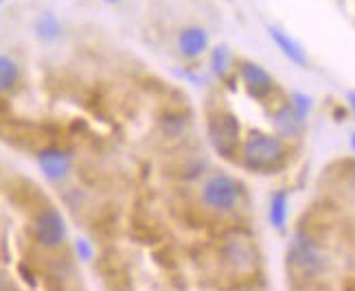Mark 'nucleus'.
I'll return each mask as SVG.
<instances>
[{
    "label": "nucleus",
    "instance_id": "f257e3e1",
    "mask_svg": "<svg viewBox=\"0 0 355 291\" xmlns=\"http://www.w3.org/2000/svg\"><path fill=\"white\" fill-rule=\"evenodd\" d=\"M285 263L294 279L300 283H316L331 267V256L324 243L305 228H298L288 243Z\"/></svg>",
    "mask_w": 355,
    "mask_h": 291
},
{
    "label": "nucleus",
    "instance_id": "f03ea898",
    "mask_svg": "<svg viewBox=\"0 0 355 291\" xmlns=\"http://www.w3.org/2000/svg\"><path fill=\"white\" fill-rule=\"evenodd\" d=\"M290 158V147L285 138L279 134H270L261 130H252L248 136H243L239 147V158L243 169L252 173H275L283 169Z\"/></svg>",
    "mask_w": 355,
    "mask_h": 291
},
{
    "label": "nucleus",
    "instance_id": "7ed1b4c3",
    "mask_svg": "<svg viewBox=\"0 0 355 291\" xmlns=\"http://www.w3.org/2000/svg\"><path fill=\"white\" fill-rule=\"evenodd\" d=\"M245 197L243 184L237 177L226 171H213L202 179L200 184V202L207 211L215 215H233L237 213Z\"/></svg>",
    "mask_w": 355,
    "mask_h": 291
},
{
    "label": "nucleus",
    "instance_id": "20e7f679",
    "mask_svg": "<svg viewBox=\"0 0 355 291\" xmlns=\"http://www.w3.org/2000/svg\"><path fill=\"white\" fill-rule=\"evenodd\" d=\"M217 258L233 276H254L261 265L259 245L248 232L235 230L228 232L224 239L217 241Z\"/></svg>",
    "mask_w": 355,
    "mask_h": 291
},
{
    "label": "nucleus",
    "instance_id": "39448f33",
    "mask_svg": "<svg viewBox=\"0 0 355 291\" xmlns=\"http://www.w3.org/2000/svg\"><path fill=\"white\" fill-rule=\"evenodd\" d=\"M207 136L213 151L224 160H237L241 147V121L228 112V109H217L207 118Z\"/></svg>",
    "mask_w": 355,
    "mask_h": 291
},
{
    "label": "nucleus",
    "instance_id": "423d86ee",
    "mask_svg": "<svg viewBox=\"0 0 355 291\" xmlns=\"http://www.w3.org/2000/svg\"><path fill=\"white\" fill-rule=\"evenodd\" d=\"M33 237L42 247H60L66 237V224L60 211L53 206H42L33 217Z\"/></svg>",
    "mask_w": 355,
    "mask_h": 291
},
{
    "label": "nucleus",
    "instance_id": "0eeeda50",
    "mask_svg": "<svg viewBox=\"0 0 355 291\" xmlns=\"http://www.w3.org/2000/svg\"><path fill=\"white\" fill-rule=\"evenodd\" d=\"M239 79H241V86L245 90V94L250 96L254 101H268L272 94L277 90V81L272 77L261 64L250 62V60H243L239 64Z\"/></svg>",
    "mask_w": 355,
    "mask_h": 291
},
{
    "label": "nucleus",
    "instance_id": "6e6552de",
    "mask_svg": "<svg viewBox=\"0 0 355 291\" xmlns=\"http://www.w3.org/2000/svg\"><path fill=\"white\" fill-rule=\"evenodd\" d=\"M270 121L275 125V134H279L285 141H290V138H298L305 130V118H300L296 114V109L290 105V101L281 103L275 112L270 114Z\"/></svg>",
    "mask_w": 355,
    "mask_h": 291
},
{
    "label": "nucleus",
    "instance_id": "1a4fd4ad",
    "mask_svg": "<svg viewBox=\"0 0 355 291\" xmlns=\"http://www.w3.org/2000/svg\"><path fill=\"white\" fill-rule=\"evenodd\" d=\"M37 164H40V169H42L46 179H51V182H58V179L66 177L68 171H71V156H68L66 151H62V149L46 147V149H40Z\"/></svg>",
    "mask_w": 355,
    "mask_h": 291
},
{
    "label": "nucleus",
    "instance_id": "9d476101",
    "mask_svg": "<svg viewBox=\"0 0 355 291\" xmlns=\"http://www.w3.org/2000/svg\"><path fill=\"white\" fill-rule=\"evenodd\" d=\"M268 35L270 39L275 42L277 48L288 58L294 66L298 68H307L309 66V55L307 51L303 48L300 42H296L290 33H285L281 26H268Z\"/></svg>",
    "mask_w": 355,
    "mask_h": 291
},
{
    "label": "nucleus",
    "instance_id": "9b49d317",
    "mask_svg": "<svg viewBox=\"0 0 355 291\" xmlns=\"http://www.w3.org/2000/svg\"><path fill=\"white\" fill-rule=\"evenodd\" d=\"M209 33L202 26H187L178 35V48L187 60H198L209 51Z\"/></svg>",
    "mask_w": 355,
    "mask_h": 291
},
{
    "label": "nucleus",
    "instance_id": "f8f14e48",
    "mask_svg": "<svg viewBox=\"0 0 355 291\" xmlns=\"http://www.w3.org/2000/svg\"><path fill=\"white\" fill-rule=\"evenodd\" d=\"M268 221H270V226L281 234L288 230V221H290V195H288V191L279 188L270 195Z\"/></svg>",
    "mask_w": 355,
    "mask_h": 291
},
{
    "label": "nucleus",
    "instance_id": "ddd939ff",
    "mask_svg": "<svg viewBox=\"0 0 355 291\" xmlns=\"http://www.w3.org/2000/svg\"><path fill=\"white\" fill-rule=\"evenodd\" d=\"M18 79H20L18 64L13 62L9 55H0V94L16 88Z\"/></svg>",
    "mask_w": 355,
    "mask_h": 291
},
{
    "label": "nucleus",
    "instance_id": "4468645a",
    "mask_svg": "<svg viewBox=\"0 0 355 291\" xmlns=\"http://www.w3.org/2000/svg\"><path fill=\"white\" fill-rule=\"evenodd\" d=\"M230 68H233V55H230L228 46L226 44L213 46V51H211V71L220 79H224L230 73Z\"/></svg>",
    "mask_w": 355,
    "mask_h": 291
},
{
    "label": "nucleus",
    "instance_id": "2eb2a0df",
    "mask_svg": "<svg viewBox=\"0 0 355 291\" xmlns=\"http://www.w3.org/2000/svg\"><path fill=\"white\" fill-rule=\"evenodd\" d=\"M35 33L46 39V42H53V39H58L60 33H62V24L60 20L55 18V13H51V11H44L42 16H40L35 20Z\"/></svg>",
    "mask_w": 355,
    "mask_h": 291
},
{
    "label": "nucleus",
    "instance_id": "dca6fc26",
    "mask_svg": "<svg viewBox=\"0 0 355 291\" xmlns=\"http://www.w3.org/2000/svg\"><path fill=\"white\" fill-rule=\"evenodd\" d=\"M209 169V160L200 156V154H193V156H189L187 162L182 164V179H196V177H202L204 173H207Z\"/></svg>",
    "mask_w": 355,
    "mask_h": 291
},
{
    "label": "nucleus",
    "instance_id": "f3484780",
    "mask_svg": "<svg viewBox=\"0 0 355 291\" xmlns=\"http://www.w3.org/2000/svg\"><path fill=\"white\" fill-rule=\"evenodd\" d=\"M290 105L296 109V114L300 116V118H305L307 121V116L311 114V109H313V99L307 94V92H300V90H294L292 94H290Z\"/></svg>",
    "mask_w": 355,
    "mask_h": 291
},
{
    "label": "nucleus",
    "instance_id": "a211bd4d",
    "mask_svg": "<svg viewBox=\"0 0 355 291\" xmlns=\"http://www.w3.org/2000/svg\"><path fill=\"white\" fill-rule=\"evenodd\" d=\"M187 125H189V116L184 118L182 114H169L165 121H162V127H165V132L169 136H180Z\"/></svg>",
    "mask_w": 355,
    "mask_h": 291
},
{
    "label": "nucleus",
    "instance_id": "6ab92c4d",
    "mask_svg": "<svg viewBox=\"0 0 355 291\" xmlns=\"http://www.w3.org/2000/svg\"><path fill=\"white\" fill-rule=\"evenodd\" d=\"M77 252H79V256H81V258H86V261L92 256V249L88 247V243H86V241H79V243H77Z\"/></svg>",
    "mask_w": 355,
    "mask_h": 291
},
{
    "label": "nucleus",
    "instance_id": "aec40b11",
    "mask_svg": "<svg viewBox=\"0 0 355 291\" xmlns=\"http://www.w3.org/2000/svg\"><path fill=\"white\" fill-rule=\"evenodd\" d=\"M347 105H349L351 114H353V118H355V90H349V92H347Z\"/></svg>",
    "mask_w": 355,
    "mask_h": 291
},
{
    "label": "nucleus",
    "instance_id": "412c9836",
    "mask_svg": "<svg viewBox=\"0 0 355 291\" xmlns=\"http://www.w3.org/2000/svg\"><path fill=\"white\" fill-rule=\"evenodd\" d=\"M347 173H349L351 184L355 186V160H351V162H349V171H347Z\"/></svg>",
    "mask_w": 355,
    "mask_h": 291
},
{
    "label": "nucleus",
    "instance_id": "4be33fe9",
    "mask_svg": "<svg viewBox=\"0 0 355 291\" xmlns=\"http://www.w3.org/2000/svg\"><path fill=\"white\" fill-rule=\"evenodd\" d=\"M0 291H9V285H7V281L0 276Z\"/></svg>",
    "mask_w": 355,
    "mask_h": 291
},
{
    "label": "nucleus",
    "instance_id": "5701e85b",
    "mask_svg": "<svg viewBox=\"0 0 355 291\" xmlns=\"http://www.w3.org/2000/svg\"><path fill=\"white\" fill-rule=\"evenodd\" d=\"M349 147H351V151L355 154V132L351 134V138H349Z\"/></svg>",
    "mask_w": 355,
    "mask_h": 291
},
{
    "label": "nucleus",
    "instance_id": "b1692460",
    "mask_svg": "<svg viewBox=\"0 0 355 291\" xmlns=\"http://www.w3.org/2000/svg\"><path fill=\"white\" fill-rule=\"evenodd\" d=\"M103 3H110V5H116V3H121V0H103Z\"/></svg>",
    "mask_w": 355,
    "mask_h": 291
}]
</instances>
